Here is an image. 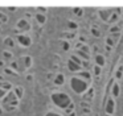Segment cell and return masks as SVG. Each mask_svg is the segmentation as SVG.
Listing matches in <instances>:
<instances>
[{
	"label": "cell",
	"instance_id": "obj_18",
	"mask_svg": "<svg viewBox=\"0 0 123 116\" xmlns=\"http://www.w3.org/2000/svg\"><path fill=\"white\" fill-rule=\"evenodd\" d=\"M4 45H6V46H9V47H13L15 42H13V40H12L11 37H6V40H4Z\"/></svg>",
	"mask_w": 123,
	"mask_h": 116
},
{
	"label": "cell",
	"instance_id": "obj_31",
	"mask_svg": "<svg viewBox=\"0 0 123 116\" xmlns=\"http://www.w3.org/2000/svg\"><path fill=\"white\" fill-rule=\"evenodd\" d=\"M6 73L7 74H9V75H16V73H15L12 69H6Z\"/></svg>",
	"mask_w": 123,
	"mask_h": 116
},
{
	"label": "cell",
	"instance_id": "obj_29",
	"mask_svg": "<svg viewBox=\"0 0 123 116\" xmlns=\"http://www.w3.org/2000/svg\"><path fill=\"white\" fill-rule=\"evenodd\" d=\"M94 74H95V75H99V74H101V67H99V66H95V67H94Z\"/></svg>",
	"mask_w": 123,
	"mask_h": 116
},
{
	"label": "cell",
	"instance_id": "obj_17",
	"mask_svg": "<svg viewBox=\"0 0 123 116\" xmlns=\"http://www.w3.org/2000/svg\"><path fill=\"white\" fill-rule=\"evenodd\" d=\"M0 88H3L4 91H8V90L12 88V84L6 82V81H3V82H0Z\"/></svg>",
	"mask_w": 123,
	"mask_h": 116
},
{
	"label": "cell",
	"instance_id": "obj_7",
	"mask_svg": "<svg viewBox=\"0 0 123 116\" xmlns=\"http://www.w3.org/2000/svg\"><path fill=\"white\" fill-rule=\"evenodd\" d=\"M16 26H17V29H20V30H28L31 25L28 24L27 20H20V21H17Z\"/></svg>",
	"mask_w": 123,
	"mask_h": 116
},
{
	"label": "cell",
	"instance_id": "obj_35",
	"mask_svg": "<svg viewBox=\"0 0 123 116\" xmlns=\"http://www.w3.org/2000/svg\"><path fill=\"white\" fill-rule=\"evenodd\" d=\"M65 37H66V38H73V37H74V33H65Z\"/></svg>",
	"mask_w": 123,
	"mask_h": 116
},
{
	"label": "cell",
	"instance_id": "obj_22",
	"mask_svg": "<svg viewBox=\"0 0 123 116\" xmlns=\"http://www.w3.org/2000/svg\"><path fill=\"white\" fill-rule=\"evenodd\" d=\"M68 25H69V29H70V30H75V29L78 28L77 24L73 23V21H69V23H68Z\"/></svg>",
	"mask_w": 123,
	"mask_h": 116
},
{
	"label": "cell",
	"instance_id": "obj_26",
	"mask_svg": "<svg viewBox=\"0 0 123 116\" xmlns=\"http://www.w3.org/2000/svg\"><path fill=\"white\" fill-rule=\"evenodd\" d=\"M9 69H12V70H15V71H20V67L17 66V62L11 63V67H9Z\"/></svg>",
	"mask_w": 123,
	"mask_h": 116
},
{
	"label": "cell",
	"instance_id": "obj_36",
	"mask_svg": "<svg viewBox=\"0 0 123 116\" xmlns=\"http://www.w3.org/2000/svg\"><path fill=\"white\" fill-rule=\"evenodd\" d=\"M46 116H61V115H58V113H56V112H49Z\"/></svg>",
	"mask_w": 123,
	"mask_h": 116
},
{
	"label": "cell",
	"instance_id": "obj_39",
	"mask_svg": "<svg viewBox=\"0 0 123 116\" xmlns=\"http://www.w3.org/2000/svg\"><path fill=\"white\" fill-rule=\"evenodd\" d=\"M105 116H111V115H107V113H106V115H105Z\"/></svg>",
	"mask_w": 123,
	"mask_h": 116
},
{
	"label": "cell",
	"instance_id": "obj_37",
	"mask_svg": "<svg viewBox=\"0 0 123 116\" xmlns=\"http://www.w3.org/2000/svg\"><path fill=\"white\" fill-rule=\"evenodd\" d=\"M107 44H109V46H111L114 42H112V38H107Z\"/></svg>",
	"mask_w": 123,
	"mask_h": 116
},
{
	"label": "cell",
	"instance_id": "obj_21",
	"mask_svg": "<svg viewBox=\"0 0 123 116\" xmlns=\"http://www.w3.org/2000/svg\"><path fill=\"white\" fill-rule=\"evenodd\" d=\"M7 21H8V17H7L1 11H0V23H7Z\"/></svg>",
	"mask_w": 123,
	"mask_h": 116
},
{
	"label": "cell",
	"instance_id": "obj_25",
	"mask_svg": "<svg viewBox=\"0 0 123 116\" xmlns=\"http://www.w3.org/2000/svg\"><path fill=\"white\" fill-rule=\"evenodd\" d=\"M122 73H123V67H119V69H118V71L115 73V76H117L118 79H120V78H122Z\"/></svg>",
	"mask_w": 123,
	"mask_h": 116
},
{
	"label": "cell",
	"instance_id": "obj_30",
	"mask_svg": "<svg viewBox=\"0 0 123 116\" xmlns=\"http://www.w3.org/2000/svg\"><path fill=\"white\" fill-rule=\"evenodd\" d=\"M91 33H93L95 37H98V36H99V30H98L97 28H93V29H91Z\"/></svg>",
	"mask_w": 123,
	"mask_h": 116
},
{
	"label": "cell",
	"instance_id": "obj_19",
	"mask_svg": "<svg viewBox=\"0 0 123 116\" xmlns=\"http://www.w3.org/2000/svg\"><path fill=\"white\" fill-rule=\"evenodd\" d=\"M101 17H102V20H105V21H109V11H101Z\"/></svg>",
	"mask_w": 123,
	"mask_h": 116
},
{
	"label": "cell",
	"instance_id": "obj_32",
	"mask_svg": "<svg viewBox=\"0 0 123 116\" xmlns=\"http://www.w3.org/2000/svg\"><path fill=\"white\" fill-rule=\"evenodd\" d=\"M6 95H7V91H4L3 88H0V99H3Z\"/></svg>",
	"mask_w": 123,
	"mask_h": 116
},
{
	"label": "cell",
	"instance_id": "obj_11",
	"mask_svg": "<svg viewBox=\"0 0 123 116\" xmlns=\"http://www.w3.org/2000/svg\"><path fill=\"white\" fill-rule=\"evenodd\" d=\"M13 94L16 95V98H17V99H21V98H23V94H24V88H23L21 86H17V87H15V90H13Z\"/></svg>",
	"mask_w": 123,
	"mask_h": 116
},
{
	"label": "cell",
	"instance_id": "obj_20",
	"mask_svg": "<svg viewBox=\"0 0 123 116\" xmlns=\"http://www.w3.org/2000/svg\"><path fill=\"white\" fill-rule=\"evenodd\" d=\"M70 59H72L73 62H75L77 65H81V63H82V61L80 59V57H78V55H72V57H70Z\"/></svg>",
	"mask_w": 123,
	"mask_h": 116
},
{
	"label": "cell",
	"instance_id": "obj_9",
	"mask_svg": "<svg viewBox=\"0 0 123 116\" xmlns=\"http://www.w3.org/2000/svg\"><path fill=\"white\" fill-rule=\"evenodd\" d=\"M53 82H54V84H56V86H61V84H64V83H65V76H64V74H57Z\"/></svg>",
	"mask_w": 123,
	"mask_h": 116
},
{
	"label": "cell",
	"instance_id": "obj_16",
	"mask_svg": "<svg viewBox=\"0 0 123 116\" xmlns=\"http://www.w3.org/2000/svg\"><path fill=\"white\" fill-rule=\"evenodd\" d=\"M93 95H94L93 88H89V90H87V92H85V94H83V99L87 100V102H90V99L93 98Z\"/></svg>",
	"mask_w": 123,
	"mask_h": 116
},
{
	"label": "cell",
	"instance_id": "obj_24",
	"mask_svg": "<svg viewBox=\"0 0 123 116\" xmlns=\"http://www.w3.org/2000/svg\"><path fill=\"white\" fill-rule=\"evenodd\" d=\"M3 57H4V59H11L12 58V53H9V52H3Z\"/></svg>",
	"mask_w": 123,
	"mask_h": 116
},
{
	"label": "cell",
	"instance_id": "obj_33",
	"mask_svg": "<svg viewBox=\"0 0 123 116\" xmlns=\"http://www.w3.org/2000/svg\"><path fill=\"white\" fill-rule=\"evenodd\" d=\"M110 32H111V33H114V32H119V28H118V26H111V28H110Z\"/></svg>",
	"mask_w": 123,
	"mask_h": 116
},
{
	"label": "cell",
	"instance_id": "obj_8",
	"mask_svg": "<svg viewBox=\"0 0 123 116\" xmlns=\"http://www.w3.org/2000/svg\"><path fill=\"white\" fill-rule=\"evenodd\" d=\"M78 78H81V79H83V81L89 82V81H90V78H91V75H90V73H89V70H81L80 73H78Z\"/></svg>",
	"mask_w": 123,
	"mask_h": 116
},
{
	"label": "cell",
	"instance_id": "obj_6",
	"mask_svg": "<svg viewBox=\"0 0 123 116\" xmlns=\"http://www.w3.org/2000/svg\"><path fill=\"white\" fill-rule=\"evenodd\" d=\"M68 69H69L70 71H73V73H80L81 69H82V66L77 65V63L73 62L72 59H69V62H68Z\"/></svg>",
	"mask_w": 123,
	"mask_h": 116
},
{
	"label": "cell",
	"instance_id": "obj_13",
	"mask_svg": "<svg viewBox=\"0 0 123 116\" xmlns=\"http://www.w3.org/2000/svg\"><path fill=\"white\" fill-rule=\"evenodd\" d=\"M77 55L80 58H82V61H89L90 59V55H89L87 53L82 52V50H77Z\"/></svg>",
	"mask_w": 123,
	"mask_h": 116
},
{
	"label": "cell",
	"instance_id": "obj_27",
	"mask_svg": "<svg viewBox=\"0 0 123 116\" xmlns=\"http://www.w3.org/2000/svg\"><path fill=\"white\" fill-rule=\"evenodd\" d=\"M62 47H64V50H65V52H68V50L70 49V45H69V42L64 41V42H62Z\"/></svg>",
	"mask_w": 123,
	"mask_h": 116
},
{
	"label": "cell",
	"instance_id": "obj_3",
	"mask_svg": "<svg viewBox=\"0 0 123 116\" xmlns=\"http://www.w3.org/2000/svg\"><path fill=\"white\" fill-rule=\"evenodd\" d=\"M17 98H16V95L13 94V91L12 92H9V94H7L6 96H4V104H6V107H7V110H13L15 107L17 105Z\"/></svg>",
	"mask_w": 123,
	"mask_h": 116
},
{
	"label": "cell",
	"instance_id": "obj_10",
	"mask_svg": "<svg viewBox=\"0 0 123 116\" xmlns=\"http://www.w3.org/2000/svg\"><path fill=\"white\" fill-rule=\"evenodd\" d=\"M21 62H24V65H23V69H28V67H31V66H32V58L31 57H23L21 58Z\"/></svg>",
	"mask_w": 123,
	"mask_h": 116
},
{
	"label": "cell",
	"instance_id": "obj_14",
	"mask_svg": "<svg viewBox=\"0 0 123 116\" xmlns=\"http://www.w3.org/2000/svg\"><path fill=\"white\" fill-rule=\"evenodd\" d=\"M95 62H97V66H99V67H102V66H105V57L101 54H98L95 57Z\"/></svg>",
	"mask_w": 123,
	"mask_h": 116
},
{
	"label": "cell",
	"instance_id": "obj_15",
	"mask_svg": "<svg viewBox=\"0 0 123 116\" xmlns=\"http://www.w3.org/2000/svg\"><path fill=\"white\" fill-rule=\"evenodd\" d=\"M36 20H37L38 24H41V25H43V24H45L46 17H45V15H44V13H37V15H36Z\"/></svg>",
	"mask_w": 123,
	"mask_h": 116
},
{
	"label": "cell",
	"instance_id": "obj_5",
	"mask_svg": "<svg viewBox=\"0 0 123 116\" xmlns=\"http://www.w3.org/2000/svg\"><path fill=\"white\" fill-rule=\"evenodd\" d=\"M105 111H106L107 115H112V113L115 112V103L111 98L107 99V104H106V107H105Z\"/></svg>",
	"mask_w": 123,
	"mask_h": 116
},
{
	"label": "cell",
	"instance_id": "obj_28",
	"mask_svg": "<svg viewBox=\"0 0 123 116\" xmlns=\"http://www.w3.org/2000/svg\"><path fill=\"white\" fill-rule=\"evenodd\" d=\"M117 20H118V15H117V13H112L111 17L109 18V21H111V23H115Z\"/></svg>",
	"mask_w": 123,
	"mask_h": 116
},
{
	"label": "cell",
	"instance_id": "obj_23",
	"mask_svg": "<svg viewBox=\"0 0 123 116\" xmlns=\"http://www.w3.org/2000/svg\"><path fill=\"white\" fill-rule=\"evenodd\" d=\"M72 111H74V104H73V103H70L69 107H68L66 110H65V112H66V113H70V115H72V113H73Z\"/></svg>",
	"mask_w": 123,
	"mask_h": 116
},
{
	"label": "cell",
	"instance_id": "obj_38",
	"mask_svg": "<svg viewBox=\"0 0 123 116\" xmlns=\"http://www.w3.org/2000/svg\"><path fill=\"white\" fill-rule=\"evenodd\" d=\"M1 113H3V110H1V108H0V115H1Z\"/></svg>",
	"mask_w": 123,
	"mask_h": 116
},
{
	"label": "cell",
	"instance_id": "obj_12",
	"mask_svg": "<svg viewBox=\"0 0 123 116\" xmlns=\"http://www.w3.org/2000/svg\"><path fill=\"white\" fill-rule=\"evenodd\" d=\"M111 95L114 98H118L119 96V84L118 83H114L111 86Z\"/></svg>",
	"mask_w": 123,
	"mask_h": 116
},
{
	"label": "cell",
	"instance_id": "obj_1",
	"mask_svg": "<svg viewBox=\"0 0 123 116\" xmlns=\"http://www.w3.org/2000/svg\"><path fill=\"white\" fill-rule=\"evenodd\" d=\"M52 100H53V103L58 108H64V110H66L69 107V104L72 103L69 95L64 94V92H56V94H53L52 95Z\"/></svg>",
	"mask_w": 123,
	"mask_h": 116
},
{
	"label": "cell",
	"instance_id": "obj_34",
	"mask_svg": "<svg viewBox=\"0 0 123 116\" xmlns=\"http://www.w3.org/2000/svg\"><path fill=\"white\" fill-rule=\"evenodd\" d=\"M73 12H74L75 15H81V13H82V9H80V8H74V9H73Z\"/></svg>",
	"mask_w": 123,
	"mask_h": 116
},
{
	"label": "cell",
	"instance_id": "obj_2",
	"mask_svg": "<svg viewBox=\"0 0 123 116\" xmlns=\"http://www.w3.org/2000/svg\"><path fill=\"white\" fill-rule=\"evenodd\" d=\"M70 86H72V88L77 94H85L87 91V82L78 78V76H73L70 79Z\"/></svg>",
	"mask_w": 123,
	"mask_h": 116
},
{
	"label": "cell",
	"instance_id": "obj_4",
	"mask_svg": "<svg viewBox=\"0 0 123 116\" xmlns=\"http://www.w3.org/2000/svg\"><path fill=\"white\" fill-rule=\"evenodd\" d=\"M17 42H19L20 45H23V46H25V47L31 46V44H32L31 37L25 36V34H19V36H17Z\"/></svg>",
	"mask_w": 123,
	"mask_h": 116
}]
</instances>
